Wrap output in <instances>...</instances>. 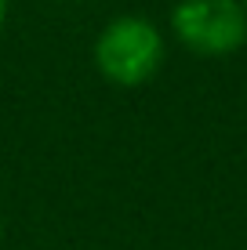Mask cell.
I'll return each instance as SVG.
<instances>
[{
    "mask_svg": "<svg viewBox=\"0 0 247 250\" xmlns=\"http://www.w3.org/2000/svg\"><path fill=\"white\" fill-rule=\"evenodd\" d=\"M167 55L160 25L146 15H116L95 40V65L116 87H142L160 73Z\"/></svg>",
    "mask_w": 247,
    "mask_h": 250,
    "instance_id": "cell-1",
    "label": "cell"
},
{
    "mask_svg": "<svg viewBox=\"0 0 247 250\" xmlns=\"http://www.w3.org/2000/svg\"><path fill=\"white\" fill-rule=\"evenodd\" d=\"M171 33L200 58H225L247 44V7L240 0H182L171 11Z\"/></svg>",
    "mask_w": 247,
    "mask_h": 250,
    "instance_id": "cell-2",
    "label": "cell"
},
{
    "mask_svg": "<svg viewBox=\"0 0 247 250\" xmlns=\"http://www.w3.org/2000/svg\"><path fill=\"white\" fill-rule=\"evenodd\" d=\"M4 19H7V0H0V29H4Z\"/></svg>",
    "mask_w": 247,
    "mask_h": 250,
    "instance_id": "cell-3",
    "label": "cell"
},
{
    "mask_svg": "<svg viewBox=\"0 0 247 250\" xmlns=\"http://www.w3.org/2000/svg\"><path fill=\"white\" fill-rule=\"evenodd\" d=\"M240 4H244V7H247V0H240Z\"/></svg>",
    "mask_w": 247,
    "mask_h": 250,
    "instance_id": "cell-4",
    "label": "cell"
}]
</instances>
